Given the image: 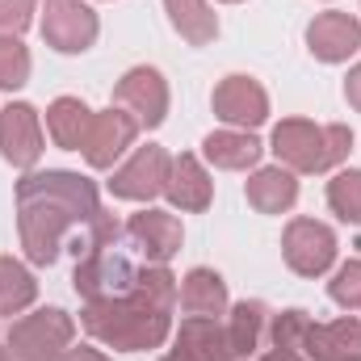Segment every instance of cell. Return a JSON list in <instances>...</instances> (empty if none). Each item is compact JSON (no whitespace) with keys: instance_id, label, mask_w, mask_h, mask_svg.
<instances>
[{"instance_id":"6da1fadb","label":"cell","mask_w":361,"mask_h":361,"mask_svg":"<svg viewBox=\"0 0 361 361\" xmlns=\"http://www.w3.org/2000/svg\"><path fill=\"white\" fill-rule=\"evenodd\" d=\"M17 227H21V248L30 252L34 265H51L63 248L68 227L101 214L97 189L80 173H34L17 180Z\"/></svg>"},{"instance_id":"7a4b0ae2","label":"cell","mask_w":361,"mask_h":361,"mask_svg":"<svg viewBox=\"0 0 361 361\" xmlns=\"http://www.w3.org/2000/svg\"><path fill=\"white\" fill-rule=\"evenodd\" d=\"M177 302V277L164 265H143L139 281L122 298H97L80 311V324L109 349H160L169 336V315Z\"/></svg>"},{"instance_id":"3957f363","label":"cell","mask_w":361,"mask_h":361,"mask_svg":"<svg viewBox=\"0 0 361 361\" xmlns=\"http://www.w3.org/2000/svg\"><path fill=\"white\" fill-rule=\"evenodd\" d=\"M353 147L349 126H315L302 118H290L273 130V152L286 169L294 173H324L332 164H341Z\"/></svg>"},{"instance_id":"277c9868","label":"cell","mask_w":361,"mask_h":361,"mask_svg":"<svg viewBox=\"0 0 361 361\" xmlns=\"http://www.w3.org/2000/svg\"><path fill=\"white\" fill-rule=\"evenodd\" d=\"M72 336H76V324L63 311L47 307L8 328V353L13 361H63Z\"/></svg>"},{"instance_id":"5b68a950","label":"cell","mask_w":361,"mask_h":361,"mask_svg":"<svg viewBox=\"0 0 361 361\" xmlns=\"http://www.w3.org/2000/svg\"><path fill=\"white\" fill-rule=\"evenodd\" d=\"M42 38L63 55H80L97 38V13L80 0H47L42 4Z\"/></svg>"},{"instance_id":"8992f818","label":"cell","mask_w":361,"mask_h":361,"mask_svg":"<svg viewBox=\"0 0 361 361\" xmlns=\"http://www.w3.org/2000/svg\"><path fill=\"white\" fill-rule=\"evenodd\" d=\"M281 252H286V265L294 273L319 277V273H328V265L336 261V235H332V227H324L315 219H294L286 227Z\"/></svg>"},{"instance_id":"52a82bcc","label":"cell","mask_w":361,"mask_h":361,"mask_svg":"<svg viewBox=\"0 0 361 361\" xmlns=\"http://www.w3.org/2000/svg\"><path fill=\"white\" fill-rule=\"evenodd\" d=\"M169 169H173L169 152L156 147V143H147V147H139V152L130 156V164H122V169L114 173L109 189H114V197L152 202L156 193H164V185H169Z\"/></svg>"},{"instance_id":"ba28073f","label":"cell","mask_w":361,"mask_h":361,"mask_svg":"<svg viewBox=\"0 0 361 361\" xmlns=\"http://www.w3.org/2000/svg\"><path fill=\"white\" fill-rule=\"evenodd\" d=\"M114 105L126 109L139 126H160L169 114V85L160 80V72L152 68H135L122 76V85L114 89Z\"/></svg>"},{"instance_id":"9c48e42d","label":"cell","mask_w":361,"mask_h":361,"mask_svg":"<svg viewBox=\"0 0 361 361\" xmlns=\"http://www.w3.org/2000/svg\"><path fill=\"white\" fill-rule=\"evenodd\" d=\"M126 244L147 261V265H169L180 248V223L164 210H143L126 227Z\"/></svg>"},{"instance_id":"30bf717a","label":"cell","mask_w":361,"mask_h":361,"mask_svg":"<svg viewBox=\"0 0 361 361\" xmlns=\"http://www.w3.org/2000/svg\"><path fill=\"white\" fill-rule=\"evenodd\" d=\"M139 135V122L126 114V109H105V114H92L89 135H85V160L92 169H109Z\"/></svg>"},{"instance_id":"8fae6325","label":"cell","mask_w":361,"mask_h":361,"mask_svg":"<svg viewBox=\"0 0 361 361\" xmlns=\"http://www.w3.org/2000/svg\"><path fill=\"white\" fill-rule=\"evenodd\" d=\"M0 152L13 169H34L42 156V126L30 105L0 109Z\"/></svg>"},{"instance_id":"7c38bea8","label":"cell","mask_w":361,"mask_h":361,"mask_svg":"<svg viewBox=\"0 0 361 361\" xmlns=\"http://www.w3.org/2000/svg\"><path fill=\"white\" fill-rule=\"evenodd\" d=\"M307 47L324 63H341L361 47V21L349 13H319L307 25Z\"/></svg>"},{"instance_id":"4fadbf2b","label":"cell","mask_w":361,"mask_h":361,"mask_svg":"<svg viewBox=\"0 0 361 361\" xmlns=\"http://www.w3.org/2000/svg\"><path fill=\"white\" fill-rule=\"evenodd\" d=\"M214 114L231 126H261L265 114H269V97L248 76H227L214 89Z\"/></svg>"},{"instance_id":"5bb4252c","label":"cell","mask_w":361,"mask_h":361,"mask_svg":"<svg viewBox=\"0 0 361 361\" xmlns=\"http://www.w3.org/2000/svg\"><path fill=\"white\" fill-rule=\"evenodd\" d=\"M307 361H361V319L311 324L302 336Z\"/></svg>"},{"instance_id":"9a60e30c","label":"cell","mask_w":361,"mask_h":361,"mask_svg":"<svg viewBox=\"0 0 361 361\" xmlns=\"http://www.w3.org/2000/svg\"><path fill=\"white\" fill-rule=\"evenodd\" d=\"M164 361H231L227 332L219 319H185L177 336V349Z\"/></svg>"},{"instance_id":"2e32d148","label":"cell","mask_w":361,"mask_h":361,"mask_svg":"<svg viewBox=\"0 0 361 361\" xmlns=\"http://www.w3.org/2000/svg\"><path fill=\"white\" fill-rule=\"evenodd\" d=\"M180 307L189 319H219L227 311V286L210 269H193L180 286Z\"/></svg>"},{"instance_id":"e0dca14e","label":"cell","mask_w":361,"mask_h":361,"mask_svg":"<svg viewBox=\"0 0 361 361\" xmlns=\"http://www.w3.org/2000/svg\"><path fill=\"white\" fill-rule=\"evenodd\" d=\"M164 193H169V202L177 210H206L210 206V177H206V169L193 156H180V160H173V169H169Z\"/></svg>"},{"instance_id":"ac0fdd59","label":"cell","mask_w":361,"mask_h":361,"mask_svg":"<svg viewBox=\"0 0 361 361\" xmlns=\"http://www.w3.org/2000/svg\"><path fill=\"white\" fill-rule=\"evenodd\" d=\"M223 328H227V349H231V357L235 361L252 357V353L261 349L265 332H269V311H265V302H240Z\"/></svg>"},{"instance_id":"d6986e66","label":"cell","mask_w":361,"mask_h":361,"mask_svg":"<svg viewBox=\"0 0 361 361\" xmlns=\"http://www.w3.org/2000/svg\"><path fill=\"white\" fill-rule=\"evenodd\" d=\"M89 122H92V109L76 97H59L51 109H47V130L59 147L68 152H80L85 147V135H89Z\"/></svg>"},{"instance_id":"ffe728a7","label":"cell","mask_w":361,"mask_h":361,"mask_svg":"<svg viewBox=\"0 0 361 361\" xmlns=\"http://www.w3.org/2000/svg\"><path fill=\"white\" fill-rule=\"evenodd\" d=\"M298 197V180L290 177L286 169H261L257 177L248 180V202L261 210V214H281L290 210Z\"/></svg>"},{"instance_id":"44dd1931","label":"cell","mask_w":361,"mask_h":361,"mask_svg":"<svg viewBox=\"0 0 361 361\" xmlns=\"http://www.w3.org/2000/svg\"><path fill=\"white\" fill-rule=\"evenodd\" d=\"M206 160L214 164V169H231V173H240V169H252L257 160H261V143L252 139V135H235V130H219V135H206Z\"/></svg>"},{"instance_id":"7402d4cb","label":"cell","mask_w":361,"mask_h":361,"mask_svg":"<svg viewBox=\"0 0 361 361\" xmlns=\"http://www.w3.org/2000/svg\"><path fill=\"white\" fill-rule=\"evenodd\" d=\"M164 4H169V17H173V25L180 30L185 42H193V47L214 42L219 21H214V13H210L206 0H164Z\"/></svg>"},{"instance_id":"603a6c76","label":"cell","mask_w":361,"mask_h":361,"mask_svg":"<svg viewBox=\"0 0 361 361\" xmlns=\"http://www.w3.org/2000/svg\"><path fill=\"white\" fill-rule=\"evenodd\" d=\"M38 286L25 265H17L13 257H0V315H21L34 302Z\"/></svg>"},{"instance_id":"cb8c5ba5","label":"cell","mask_w":361,"mask_h":361,"mask_svg":"<svg viewBox=\"0 0 361 361\" xmlns=\"http://www.w3.org/2000/svg\"><path fill=\"white\" fill-rule=\"evenodd\" d=\"M328 206L349 219V223H361V173H341V177L328 185Z\"/></svg>"},{"instance_id":"d4e9b609","label":"cell","mask_w":361,"mask_h":361,"mask_svg":"<svg viewBox=\"0 0 361 361\" xmlns=\"http://www.w3.org/2000/svg\"><path fill=\"white\" fill-rule=\"evenodd\" d=\"M30 80V51L17 38H0V89H21Z\"/></svg>"},{"instance_id":"484cf974","label":"cell","mask_w":361,"mask_h":361,"mask_svg":"<svg viewBox=\"0 0 361 361\" xmlns=\"http://www.w3.org/2000/svg\"><path fill=\"white\" fill-rule=\"evenodd\" d=\"M307 328H311L307 311H281V315H273L269 319V341L277 345V349H298V353H302V336H307Z\"/></svg>"},{"instance_id":"4316f807","label":"cell","mask_w":361,"mask_h":361,"mask_svg":"<svg viewBox=\"0 0 361 361\" xmlns=\"http://www.w3.org/2000/svg\"><path fill=\"white\" fill-rule=\"evenodd\" d=\"M332 298L341 302V307H349V311H361V261H349L345 269L332 277Z\"/></svg>"},{"instance_id":"83f0119b","label":"cell","mask_w":361,"mask_h":361,"mask_svg":"<svg viewBox=\"0 0 361 361\" xmlns=\"http://www.w3.org/2000/svg\"><path fill=\"white\" fill-rule=\"evenodd\" d=\"M34 0H0V38H17L30 25Z\"/></svg>"},{"instance_id":"f1b7e54d","label":"cell","mask_w":361,"mask_h":361,"mask_svg":"<svg viewBox=\"0 0 361 361\" xmlns=\"http://www.w3.org/2000/svg\"><path fill=\"white\" fill-rule=\"evenodd\" d=\"M345 92H349V105L353 109H361V63L349 72V80H345Z\"/></svg>"},{"instance_id":"f546056e","label":"cell","mask_w":361,"mask_h":361,"mask_svg":"<svg viewBox=\"0 0 361 361\" xmlns=\"http://www.w3.org/2000/svg\"><path fill=\"white\" fill-rule=\"evenodd\" d=\"M261 361H307V357H302L298 349H277V345H269V353Z\"/></svg>"},{"instance_id":"4dcf8cb0","label":"cell","mask_w":361,"mask_h":361,"mask_svg":"<svg viewBox=\"0 0 361 361\" xmlns=\"http://www.w3.org/2000/svg\"><path fill=\"white\" fill-rule=\"evenodd\" d=\"M63 361H109V357L97 353V349H72V353H63Z\"/></svg>"},{"instance_id":"1f68e13d","label":"cell","mask_w":361,"mask_h":361,"mask_svg":"<svg viewBox=\"0 0 361 361\" xmlns=\"http://www.w3.org/2000/svg\"><path fill=\"white\" fill-rule=\"evenodd\" d=\"M0 361H13V353H8V349H0Z\"/></svg>"},{"instance_id":"d6a6232c","label":"cell","mask_w":361,"mask_h":361,"mask_svg":"<svg viewBox=\"0 0 361 361\" xmlns=\"http://www.w3.org/2000/svg\"><path fill=\"white\" fill-rule=\"evenodd\" d=\"M227 4H235V0H227Z\"/></svg>"}]
</instances>
